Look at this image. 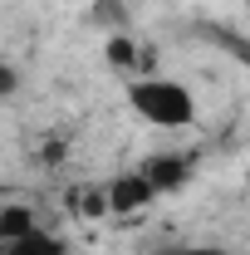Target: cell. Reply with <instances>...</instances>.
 <instances>
[{
	"label": "cell",
	"instance_id": "1",
	"mask_svg": "<svg viewBox=\"0 0 250 255\" xmlns=\"http://www.w3.org/2000/svg\"><path fill=\"white\" fill-rule=\"evenodd\" d=\"M123 108L152 132H196L201 128V98L177 74H147L123 84Z\"/></svg>",
	"mask_w": 250,
	"mask_h": 255
}]
</instances>
